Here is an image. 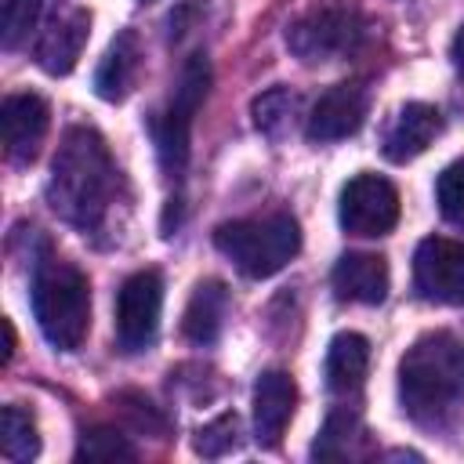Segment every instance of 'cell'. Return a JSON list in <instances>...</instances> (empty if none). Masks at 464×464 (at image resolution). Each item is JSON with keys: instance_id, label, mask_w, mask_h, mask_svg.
<instances>
[{"instance_id": "cell-18", "label": "cell", "mask_w": 464, "mask_h": 464, "mask_svg": "<svg viewBox=\"0 0 464 464\" xmlns=\"http://www.w3.org/2000/svg\"><path fill=\"white\" fill-rule=\"evenodd\" d=\"M370 370V341L355 330H344L326 348V388L334 395H352L362 388Z\"/></svg>"}, {"instance_id": "cell-1", "label": "cell", "mask_w": 464, "mask_h": 464, "mask_svg": "<svg viewBox=\"0 0 464 464\" xmlns=\"http://www.w3.org/2000/svg\"><path fill=\"white\" fill-rule=\"evenodd\" d=\"M116 163L94 127H69L47 181V203L58 218L76 228H94L112 207L116 196Z\"/></svg>"}, {"instance_id": "cell-9", "label": "cell", "mask_w": 464, "mask_h": 464, "mask_svg": "<svg viewBox=\"0 0 464 464\" xmlns=\"http://www.w3.org/2000/svg\"><path fill=\"white\" fill-rule=\"evenodd\" d=\"M413 286L424 301L464 304V243L446 236L420 239L413 254Z\"/></svg>"}, {"instance_id": "cell-2", "label": "cell", "mask_w": 464, "mask_h": 464, "mask_svg": "<svg viewBox=\"0 0 464 464\" xmlns=\"http://www.w3.org/2000/svg\"><path fill=\"white\" fill-rule=\"evenodd\" d=\"M399 399L410 420L442 424L464 399V344L450 330L420 334L399 359Z\"/></svg>"}, {"instance_id": "cell-24", "label": "cell", "mask_w": 464, "mask_h": 464, "mask_svg": "<svg viewBox=\"0 0 464 464\" xmlns=\"http://www.w3.org/2000/svg\"><path fill=\"white\" fill-rule=\"evenodd\" d=\"M40 4L44 0H0V40L7 51L29 36V29L40 18Z\"/></svg>"}, {"instance_id": "cell-16", "label": "cell", "mask_w": 464, "mask_h": 464, "mask_svg": "<svg viewBox=\"0 0 464 464\" xmlns=\"http://www.w3.org/2000/svg\"><path fill=\"white\" fill-rule=\"evenodd\" d=\"M138 69H141V44H138V33L134 29H123L112 36L105 58L98 62L94 69V91L98 98L105 102H123L138 80Z\"/></svg>"}, {"instance_id": "cell-20", "label": "cell", "mask_w": 464, "mask_h": 464, "mask_svg": "<svg viewBox=\"0 0 464 464\" xmlns=\"http://www.w3.org/2000/svg\"><path fill=\"white\" fill-rule=\"evenodd\" d=\"M0 450L7 460H33L40 453L36 420L14 402L4 406V413H0Z\"/></svg>"}, {"instance_id": "cell-14", "label": "cell", "mask_w": 464, "mask_h": 464, "mask_svg": "<svg viewBox=\"0 0 464 464\" xmlns=\"http://www.w3.org/2000/svg\"><path fill=\"white\" fill-rule=\"evenodd\" d=\"M439 130H442L439 109L428 105V102H410V105L399 109L395 123L384 134V156L392 163H410L439 138Z\"/></svg>"}, {"instance_id": "cell-5", "label": "cell", "mask_w": 464, "mask_h": 464, "mask_svg": "<svg viewBox=\"0 0 464 464\" xmlns=\"http://www.w3.org/2000/svg\"><path fill=\"white\" fill-rule=\"evenodd\" d=\"M362 40H366V22L344 0H315L286 25V47L304 65L344 58L359 51Z\"/></svg>"}, {"instance_id": "cell-17", "label": "cell", "mask_w": 464, "mask_h": 464, "mask_svg": "<svg viewBox=\"0 0 464 464\" xmlns=\"http://www.w3.org/2000/svg\"><path fill=\"white\" fill-rule=\"evenodd\" d=\"M225 315H228V290L221 279H203L196 283L188 304H185V315H181V334L192 341V344H214L221 326H225Z\"/></svg>"}, {"instance_id": "cell-8", "label": "cell", "mask_w": 464, "mask_h": 464, "mask_svg": "<svg viewBox=\"0 0 464 464\" xmlns=\"http://www.w3.org/2000/svg\"><path fill=\"white\" fill-rule=\"evenodd\" d=\"M163 308V276L156 268H141L123 279L116 294V341L123 352H141L152 344Z\"/></svg>"}, {"instance_id": "cell-11", "label": "cell", "mask_w": 464, "mask_h": 464, "mask_svg": "<svg viewBox=\"0 0 464 464\" xmlns=\"http://www.w3.org/2000/svg\"><path fill=\"white\" fill-rule=\"evenodd\" d=\"M366 87L359 83H334L326 94H319V102L308 112V138L312 141H341L348 134H355L366 120Z\"/></svg>"}, {"instance_id": "cell-12", "label": "cell", "mask_w": 464, "mask_h": 464, "mask_svg": "<svg viewBox=\"0 0 464 464\" xmlns=\"http://www.w3.org/2000/svg\"><path fill=\"white\" fill-rule=\"evenodd\" d=\"M91 36V11L83 7H69L62 14L51 18V25L44 29L40 44H36V65L51 76H65L72 72V65L83 54V44Z\"/></svg>"}, {"instance_id": "cell-6", "label": "cell", "mask_w": 464, "mask_h": 464, "mask_svg": "<svg viewBox=\"0 0 464 464\" xmlns=\"http://www.w3.org/2000/svg\"><path fill=\"white\" fill-rule=\"evenodd\" d=\"M207 91H210V62L203 54H192L181 65V76H178V87H174L167 109L149 120L156 156L167 174H181V167L188 163V134H192V120H196Z\"/></svg>"}, {"instance_id": "cell-19", "label": "cell", "mask_w": 464, "mask_h": 464, "mask_svg": "<svg viewBox=\"0 0 464 464\" xmlns=\"http://www.w3.org/2000/svg\"><path fill=\"white\" fill-rule=\"evenodd\" d=\"M359 446H362V424H359V417L352 410H334L326 417L315 446H312V457H319V460H348V457L359 453Z\"/></svg>"}, {"instance_id": "cell-10", "label": "cell", "mask_w": 464, "mask_h": 464, "mask_svg": "<svg viewBox=\"0 0 464 464\" xmlns=\"http://www.w3.org/2000/svg\"><path fill=\"white\" fill-rule=\"evenodd\" d=\"M0 127H4V149L14 163H33L47 127H51V109L40 94L22 91V94H7L0 105Z\"/></svg>"}, {"instance_id": "cell-23", "label": "cell", "mask_w": 464, "mask_h": 464, "mask_svg": "<svg viewBox=\"0 0 464 464\" xmlns=\"http://www.w3.org/2000/svg\"><path fill=\"white\" fill-rule=\"evenodd\" d=\"M239 446V417L236 413H221V417H214L210 424H203L199 431H196V439H192V450L199 453V457H225L228 450H236Z\"/></svg>"}, {"instance_id": "cell-26", "label": "cell", "mask_w": 464, "mask_h": 464, "mask_svg": "<svg viewBox=\"0 0 464 464\" xmlns=\"http://www.w3.org/2000/svg\"><path fill=\"white\" fill-rule=\"evenodd\" d=\"M120 399L127 402V406H120V410L134 420V428H138V431H152V435H160V431L167 428V420L152 410V402H149V399H141V395H120Z\"/></svg>"}, {"instance_id": "cell-28", "label": "cell", "mask_w": 464, "mask_h": 464, "mask_svg": "<svg viewBox=\"0 0 464 464\" xmlns=\"http://www.w3.org/2000/svg\"><path fill=\"white\" fill-rule=\"evenodd\" d=\"M4 337H7V348H4V362H11V355H14V326H11V319H4Z\"/></svg>"}, {"instance_id": "cell-21", "label": "cell", "mask_w": 464, "mask_h": 464, "mask_svg": "<svg viewBox=\"0 0 464 464\" xmlns=\"http://www.w3.org/2000/svg\"><path fill=\"white\" fill-rule=\"evenodd\" d=\"M138 450L127 435H120L116 428H87L76 442V460H87V464H112V460H134Z\"/></svg>"}, {"instance_id": "cell-15", "label": "cell", "mask_w": 464, "mask_h": 464, "mask_svg": "<svg viewBox=\"0 0 464 464\" xmlns=\"http://www.w3.org/2000/svg\"><path fill=\"white\" fill-rule=\"evenodd\" d=\"M334 294L355 304H381L388 294V261L381 254H344L330 272Z\"/></svg>"}, {"instance_id": "cell-4", "label": "cell", "mask_w": 464, "mask_h": 464, "mask_svg": "<svg viewBox=\"0 0 464 464\" xmlns=\"http://www.w3.org/2000/svg\"><path fill=\"white\" fill-rule=\"evenodd\" d=\"M214 246L250 279H268L283 272L301 250V228L290 214L239 218L214 228Z\"/></svg>"}, {"instance_id": "cell-7", "label": "cell", "mask_w": 464, "mask_h": 464, "mask_svg": "<svg viewBox=\"0 0 464 464\" xmlns=\"http://www.w3.org/2000/svg\"><path fill=\"white\" fill-rule=\"evenodd\" d=\"M337 218H341V228L352 236H362V239L388 236L399 221V192L381 174H355L341 188Z\"/></svg>"}, {"instance_id": "cell-22", "label": "cell", "mask_w": 464, "mask_h": 464, "mask_svg": "<svg viewBox=\"0 0 464 464\" xmlns=\"http://www.w3.org/2000/svg\"><path fill=\"white\" fill-rule=\"evenodd\" d=\"M297 109V94H290L286 87H272L265 94L254 98V127L268 138H279L286 127H290V116Z\"/></svg>"}, {"instance_id": "cell-25", "label": "cell", "mask_w": 464, "mask_h": 464, "mask_svg": "<svg viewBox=\"0 0 464 464\" xmlns=\"http://www.w3.org/2000/svg\"><path fill=\"white\" fill-rule=\"evenodd\" d=\"M435 199H439V210L446 221L453 225H464V160H453L439 181H435Z\"/></svg>"}, {"instance_id": "cell-13", "label": "cell", "mask_w": 464, "mask_h": 464, "mask_svg": "<svg viewBox=\"0 0 464 464\" xmlns=\"http://www.w3.org/2000/svg\"><path fill=\"white\" fill-rule=\"evenodd\" d=\"M297 406V384L286 370H265L254 384V435L261 446H279Z\"/></svg>"}, {"instance_id": "cell-27", "label": "cell", "mask_w": 464, "mask_h": 464, "mask_svg": "<svg viewBox=\"0 0 464 464\" xmlns=\"http://www.w3.org/2000/svg\"><path fill=\"white\" fill-rule=\"evenodd\" d=\"M450 58H453V65H457V72L464 76V25L457 29V36H453V44H450Z\"/></svg>"}, {"instance_id": "cell-3", "label": "cell", "mask_w": 464, "mask_h": 464, "mask_svg": "<svg viewBox=\"0 0 464 464\" xmlns=\"http://www.w3.org/2000/svg\"><path fill=\"white\" fill-rule=\"evenodd\" d=\"M33 312L40 334L58 348L72 352L91 330V286L87 276L58 257H47L33 272Z\"/></svg>"}]
</instances>
